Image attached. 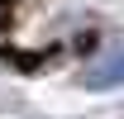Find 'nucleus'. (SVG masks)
Segmentation results:
<instances>
[{"label": "nucleus", "instance_id": "f257e3e1", "mask_svg": "<svg viewBox=\"0 0 124 119\" xmlns=\"http://www.w3.org/2000/svg\"><path fill=\"white\" fill-rule=\"evenodd\" d=\"M86 86L91 90H110V86H124V43L105 48L100 57L86 67Z\"/></svg>", "mask_w": 124, "mask_h": 119}]
</instances>
